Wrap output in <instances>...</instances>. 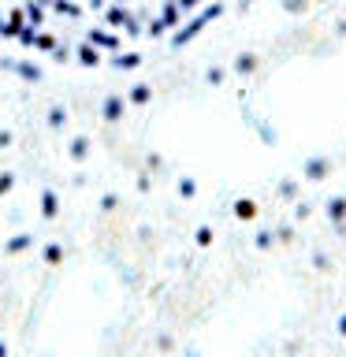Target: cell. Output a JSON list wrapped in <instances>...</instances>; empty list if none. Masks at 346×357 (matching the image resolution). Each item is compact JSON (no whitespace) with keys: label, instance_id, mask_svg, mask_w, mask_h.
Wrapping results in <instances>:
<instances>
[{"label":"cell","instance_id":"6da1fadb","mask_svg":"<svg viewBox=\"0 0 346 357\" xmlns=\"http://www.w3.org/2000/svg\"><path fill=\"white\" fill-rule=\"evenodd\" d=\"M216 0H0V41L60 63L138 56L194 30Z\"/></svg>","mask_w":346,"mask_h":357}]
</instances>
